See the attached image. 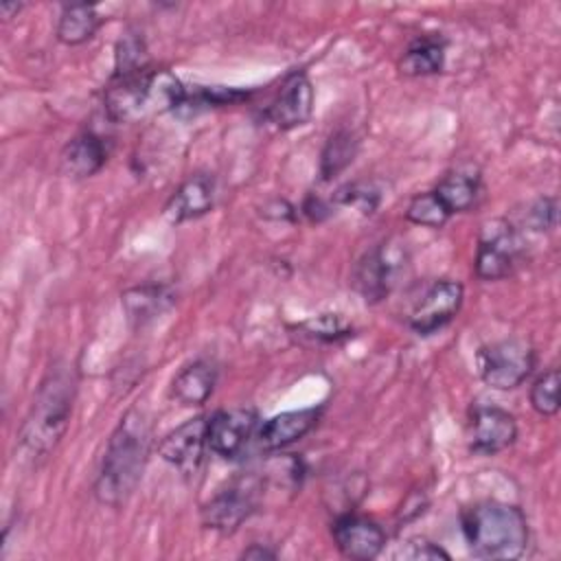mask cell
<instances>
[{"mask_svg":"<svg viewBox=\"0 0 561 561\" xmlns=\"http://www.w3.org/2000/svg\"><path fill=\"white\" fill-rule=\"evenodd\" d=\"M151 449V423L138 408H129L112 432L96 480L94 495L105 506H121L136 491Z\"/></svg>","mask_w":561,"mask_h":561,"instance_id":"1","label":"cell"},{"mask_svg":"<svg viewBox=\"0 0 561 561\" xmlns=\"http://www.w3.org/2000/svg\"><path fill=\"white\" fill-rule=\"evenodd\" d=\"M462 537L476 559L513 561L519 559L530 539L528 519L515 504L484 500L460 515Z\"/></svg>","mask_w":561,"mask_h":561,"instance_id":"2","label":"cell"},{"mask_svg":"<svg viewBox=\"0 0 561 561\" xmlns=\"http://www.w3.org/2000/svg\"><path fill=\"white\" fill-rule=\"evenodd\" d=\"M105 112L114 123H134L151 114L180 110L186 88L169 70L142 68L127 75H112L105 88Z\"/></svg>","mask_w":561,"mask_h":561,"instance_id":"3","label":"cell"},{"mask_svg":"<svg viewBox=\"0 0 561 561\" xmlns=\"http://www.w3.org/2000/svg\"><path fill=\"white\" fill-rule=\"evenodd\" d=\"M75 401V373L55 366L42 381L33 405L20 427V445L33 458L50 454L66 434Z\"/></svg>","mask_w":561,"mask_h":561,"instance_id":"4","label":"cell"},{"mask_svg":"<svg viewBox=\"0 0 561 561\" xmlns=\"http://www.w3.org/2000/svg\"><path fill=\"white\" fill-rule=\"evenodd\" d=\"M480 377L495 390H513L526 381L535 368V351L526 340L511 337L482 346L478 353Z\"/></svg>","mask_w":561,"mask_h":561,"instance_id":"5","label":"cell"},{"mask_svg":"<svg viewBox=\"0 0 561 561\" xmlns=\"http://www.w3.org/2000/svg\"><path fill=\"white\" fill-rule=\"evenodd\" d=\"M519 250V237L506 219H493L484 224L476 250V276L482 280L506 278L517 265Z\"/></svg>","mask_w":561,"mask_h":561,"instance_id":"6","label":"cell"},{"mask_svg":"<svg viewBox=\"0 0 561 561\" xmlns=\"http://www.w3.org/2000/svg\"><path fill=\"white\" fill-rule=\"evenodd\" d=\"M261 484L254 476H243L219 491L202 508V522L217 533H234L259 506Z\"/></svg>","mask_w":561,"mask_h":561,"instance_id":"7","label":"cell"},{"mask_svg":"<svg viewBox=\"0 0 561 561\" xmlns=\"http://www.w3.org/2000/svg\"><path fill=\"white\" fill-rule=\"evenodd\" d=\"M259 416L252 408L219 410L208 416V449L226 460H234L245 454L250 440L256 436Z\"/></svg>","mask_w":561,"mask_h":561,"instance_id":"8","label":"cell"},{"mask_svg":"<svg viewBox=\"0 0 561 561\" xmlns=\"http://www.w3.org/2000/svg\"><path fill=\"white\" fill-rule=\"evenodd\" d=\"M465 298V289L458 280H436L432 283L419 302L414 305L408 324L419 335H432L438 329H443L447 322L454 320V316L460 311Z\"/></svg>","mask_w":561,"mask_h":561,"instance_id":"9","label":"cell"},{"mask_svg":"<svg viewBox=\"0 0 561 561\" xmlns=\"http://www.w3.org/2000/svg\"><path fill=\"white\" fill-rule=\"evenodd\" d=\"M517 438L515 416L497 405H476L469 421V447L476 454L493 456L508 449Z\"/></svg>","mask_w":561,"mask_h":561,"instance_id":"10","label":"cell"},{"mask_svg":"<svg viewBox=\"0 0 561 561\" xmlns=\"http://www.w3.org/2000/svg\"><path fill=\"white\" fill-rule=\"evenodd\" d=\"M206 430H208V416L204 414L193 416L186 423L171 430L158 443V454L162 456V460H167L182 473H193L202 465L204 451L208 447Z\"/></svg>","mask_w":561,"mask_h":561,"instance_id":"11","label":"cell"},{"mask_svg":"<svg viewBox=\"0 0 561 561\" xmlns=\"http://www.w3.org/2000/svg\"><path fill=\"white\" fill-rule=\"evenodd\" d=\"M331 535H333L335 548L344 557L357 559V561H368L379 557L386 546L383 528L377 522L362 515H353V513L340 515L331 526Z\"/></svg>","mask_w":561,"mask_h":561,"instance_id":"12","label":"cell"},{"mask_svg":"<svg viewBox=\"0 0 561 561\" xmlns=\"http://www.w3.org/2000/svg\"><path fill=\"white\" fill-rule=\"evenodd\" d=\"M313 114V88L305 72H291L274 101L267 105L265 116L278 129H294L305 125Z\"/></svg>","mask_w":561,"mask_h":561,"instance_id":"13","label":"cell"},{"mask_svg":"<svg viewBox=\"0 0 561 561\" xmlns=\"http://www.w3.org/2000/svg\"><path fill=\"white\" fill-rule=\"evenodd\" d=\"M320 419V408H305V410H291L280 412L272 419H267L256 430V447L263 451H276L283 449L302 436H307Z\"/></svg>","mask_w":561,"mask_h":561,"instance_id":"14","label":"cell"},{"mask_svg":"<svg viewBox=\"0 0 561 561\" xmlns=\"http://www.w3.org/2000/svg\"><path fill=\"white\" fill-rule=\"evenodd\" d=\"M215 206V182L206 173L191 175L164 204V217L171 224H184L210 213Z\"/></svg>","mask_w":561,"mask_h":561,"instance_id":"15","label":"cell"},{"mask_svg":"<svg viewBox=\"0 0 561 561\" xmlns=\"http://www.w3.org/2000/svg\"><path fill=\"white\" fill-rule=\"evenodd\" d=\"M121 302L129 324L140 329L167 313L175 305V294L167 285H138L123 291Z\"/></svg>","mask_w":561,"mask_h":561,"instance_id":"16","label":"cell"},{"mask_svg":"<svg viewBox=\"0 0 561 561\" xmlns=\"http://www.w3.org/2000/svg\"><path fill=\"white\" fill-rule=\"evenodd\" d=\"M107 160V147L94 131H81L70 138L61 151V171L70 178H90L103 169Z\"/></svg>","mask_w":561,"mask_h":561,"instance_id":"17","label":"cell"},{"mask_svg":"<svg viewBox=\"0 0 561 561\" xmlns=\"http://www.w3.org/2000/svg\"><path fill=\"white\" fill-rule=\"evenodd\" d=\"M217 383V370L206 359L186 364L171 381V397L182 405H202L208 401Z\"/></svg>","mask_w":561,"mask_h":561,"instance_id":"18","label":"cell"},{"mask_svg":"<svg viewBox=\"0 0 561 561\" xmlns=\"http://www.w3.org/2000/svg\"><path fill=\"white\" fill-rule=\"evenodd\" d=\"M353 285L366 302H379L386 298L390 289V263L383 254V248H373L355 263Z\"/></svg>","mask_w":561,"mask_h":561,"instance_id":"19","label":"cell"},{"mask_svg":"<svg viewBox=\"0 0 561 561\" xmlns=\"http://www.w3.org/2000/svg\"><path fill=\"white\" fill-rule=\"evenodd\" d=\"M445 66V39L427 33L419 35L403 53L399 70L405 77H427L440 72Z\"/></svg>","mask_w":561,"mask_h":561,"instance_id":"20","label":"cell"},{"mask_svg":"<svg viewBox=\"0 0 561 561\" xmlns=\"http://www.w3.org/2000/svg\"><path fill=\"white\" fill-rule=\"evenodd\" d=\"M99 26H101V18L94 4H85V2L66 4L57 22V39L66 46H79L92 39Z\"/></svg>","mask_w":561,"mask_h":561,"instance_id":"21","label":"cell"},{"mask_svg":"<svg viewBox=\"0 0 561 561\" xmlns=\"http://www.w3.org/2000/svg\"><path fill=\"white\" fill-rule=\"evenodd\" d=\"M478 188L480 178L473 171H454L438 182L434 193L443 202V206L454 215L465 213L476 204Z\"/></svg>","mask_w":561,"mask_h":561,"instance_id":"22","label":"cell"},{"mask_svg":"<svg viewBox=\"0 0 561 561\" xmlns=\"http://www.w3.org/2000/svg\"><path fill=\"white\" fill-rule=\"evenodd\" d=\"M357 138L355 134L346 131V129H337L335 134L329 136L322 156H320V175L322 180H331L335 178L340 171H344L357 153Z\"/></svg>","mask_w":561,"mask_h":561,"instance_id":"23","label":"cell"},{"mask_svg":"<svg viewBox=\"0 0 561 561\" xmlns=\"http://www.w3.org/2000/svg\"><path fill=\"white\" fill-rule=\"evenodd\" d=\"M449 217L451 213L443 206V202L436 197L434 191L412 197V202L405 208V219L425 228H440L447 224Z\"/></svg>","mask_w":561,"mask_h":561,"instance_id":"24","label":"cell"},{"mask_svg":"<svg viewBox=\"0 0 561 561\" xmlns=\"http://www.w3.org/2000/svg\"><path fill=\"white\" fill-rule=\"evenodd\" d=\"M559 386L561 377L557 368H550L535 379V383L530 386V405L537 414L552 416L559 412Z\"/></svg>","mask_w":561,"mask_h":561,"instance_id":"25","label":"cell"},{"mask_svg":"<svg viewBox=\"0 0 561 561\" xmlns=\"http://www.w3.org/2000/svg\"><path fill=\"white\" fill-rule=\"evenodd\" d=\"M147 68V46L140 35L125 33L116 44L114 75H127Z\"/></svg>","mask_w":561,"mask_h":561,"instance_id":"26","label":"cell"},{"mask_svg":"<svg viewBox=\"0 0 561 561\" xmlns=\"http://www.w3.org/2000/svg\"><path fill=\"white\" fill-rule=\"evenodd\" d=\"M298 331H302V335H307L311 340H320V342H335V340L351 335V329L335 313H322L318 318H311V320L298 324Z\"/></svg>","mask_w":561,"mask_h":561,"instance_id":"27","label":"cell"},{"mask_svg":"<svg viewBox=\"0 0 561 561\" xmlns=\"http://www.w3.org/2000/svg\"><path fill=\"white\" fill-rule=\"evenodd\" d=\"M394 559H410V561H438V559H449V552L443 550L438 543L414 537L408 539L405 543L399 546V550L392 554Z\"/></svg>","mask_w":561,"mask_h":561,"instance_id":"28","label":"cell"},{"mask_svg":"<svg viewBox=\"0 0 561 561\" xmlns=\"http://www.w3.org/2000/svg\"><path fill=\"white\" fill-rule=\"evenodd\" d=\"M524 221L533 230H550L557 226V199L554 197H539L535 199L526 215Z\"/></svg>","mask_w":561,"mask_h":561,"instance_id":"29","label":"cell"},{"mask_svg":"<svg viewBox=\"0 0 561 561\" xmlns=\"http://www.w3.org/2000/svg\"><path fill=\"white\" fill-rule=\"evenodd\" d=\"M340 202L342 204H348V206H355L359 208L364 215H370L375 208H377V202H379V193L368 188V186H362V184H351L346 188L340 191Z\"/></svg>","mask_w":561,"mask_h":561,"instance_id":"30","label":"cell"},{"mask_svg":"<svg viewBox=\"0 0 561 561\" xmlns=\"http://www.w3.org/2000/svg\"><path fill=\"white\" fill-rule=\"evenodd\" d=\"M327 206H324V202L322 199H318V197H309L307 202H305V213L313 219V221H320L324 215H327Z\"/></svg>","mask_w":561,"mask_h":561,"instance_id":"31","label":"cell"},{"mask_svg":"<svg viewBox=\"0 0 561 561\" xmlns=\"http://www.w3.org/2000/svg\"><path fill=\"white\" fill-rule=\"evenodd\" d=\"M241 557H243V559H274L276 552H274V550H267L265 546L254 543V546H250L248 550H243Z\"/></svg>","mask_w":561,"mask_h":561,"instance_id":"32","label":"cell"},{"mask_svg":"<svg viewBox=\"0 0 561 561\" xmlns=\"http://www.w3.org/2000/svg\"><path fill=\"white\" fill-rule=\"evenodd\" d=\"M20 9H22V4H18V2H2V4H0V13H2L4 20L13 18V13H18Z\"/></svg>","mask_w":561,"mask_h":561,"instance_id":"33","label":"cell"}]
</instances>
